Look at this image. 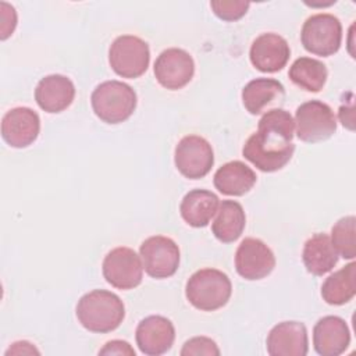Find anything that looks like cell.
Returning <instances> with one entry per match:
<instances>
[{
	"label": "cell",
	"instance_id": "cell-12",
	"mask_svg": "<svg viewBox=\"0 0 356 356\" xmlns=\"http://www.w3.org/2000/svg\"><path fill=\"white\" fill-rule=\"evenodd\" d=\"M275 267L273 250L257 238H245L235 252V270L248 280L257 281L271 274Z\"/></svg>",
	"mask_w": 356,
	"mask_h": 356
},
{
	"label": "cell",
	"instance_id": "cell-29",
	"mask_svg": "<svg viewBox=\"0 0 356 356\" xmlns=\"http://www.w3.org/2000/svg\"><path fill=\"white\" fill-rule=\"evenodd\" d=\"M0 39L10 38L17 26V11L6 1H0Z\"/></svg>",
	"mask_w": 356,
	"mask_h": 356
},
{
	"label": "cell",
	"instance_id": "cell-1",
	"mask_svg": "<svg viewBox=\"0 0 356 356\" xmlns=\"http://www.w3.org/2000/svg\"><path fill=\"white\" fill-rule=\"evenodd\" d=\"M295 121L289 111L271 108L266 111L242 147L243 157L263 172L284 168L292 159L295 145Z\"/></svg>",
	"mask_w": 356,
	"mask_h": 356
},
{
	"label": "cell",
	"instance_id": "cell-16",
	"mask_svg": "<svg viewBox=\"0 0 356 356\" xmlns=\"http://www.w3.org/2000/svg\"><path fill=\"white\" fill-rule=\"evenodd\" d=\"M270 356H306L309 352L307 330L300 321H282L274 325L266 339Z\"/></svg>",
	"mask_w": 356,
	"mask_h": 356
},
{
	"label": "cell",
	"instance_id": "cell-32",
	"mask_svg": "<svg viewBox=\"0 0 356 356\" xmlns=\"http://www.w3.org/2000/svg\"><path fill=\"white\" fill-rule=\"evenodd\" d=\"M339 120L343 127L353 131L355 127H353V102L352 100L349 103V107H346V104H342L339 107Z\"/></svg>",
	"mask_w": 356,
	"mask_h": 356
},
{
	"label": "cell",
	"instance_id": "cell-7",
	"mask_svg": "<svg viewBox=\"0 0 356 356\" xmlns=\"http://www.w3.org/2000/svg\"><path fill=\"white\" fill-rule=\"evenodd\" d=\"M293 121L296 136L307 143L327 140L337 131V118L332 108L320 100L302 103L296 108Z\"/></svg>",
	"mask_w": 356,
	"mask_h": 356
},
{
	"label": "cell",
	"instance_id": "cell-18",
	"mask_svg": "<svg viewBox=\"0 0 356 356\" xmlns=\"http://www.w3.org/2000/svg\"><path fill=\"white\" fill-rule=\"evenodd\" d=\"M75 97L72 81L61 74L43 76L35 88V100L38 106L50 114L61 113L71 106Z\"/></svg>",
	"mask_w": 356,
	"mask_h": 356
},
{
	"label": "cell",
	"instance_id": "cell-28",
	"mask_svg": "<svg viewBox=\"0 0 356 356\" xmlns=\"http://www.w3.org/2000/svg\"><path fill=\"white\" fill-rule=\"evenodd\" d=\"M218 356L220 349L217 343L207 337H193L188 339L182 349H181V356Z\"/></svg>",
	"mask_w": 356,
	"mask_h": 356
},
{
	"label": "cell",
	"instance_id": "cell-4",
	"mask_svg": "<svg viewBox=\"0 0 356 356\" xmlns=\"http://www.w3.org/2000/svg\"><path fill=\"white\" fill-rule=\"evenodd\" d=\"M136 103L135 90L128 83L115 79L99 83L90 96L93 113L106 124H120L128 120Z\"/></svg>",
	"mask_w": 356,
	"mask_h": 356
},
{
	"label": "cell",
	"instance_id": "cell-13",
	"mask_svg": "<svg viewBox=\"0 0 356 356\" xmlns=\"http://www.w3.org/2000/svg\"><path fill=\"white\" fill-rule=\"evenodd\" d=\"M39 132L40 118L29 107H14L1 118V136L11 147H28L38 139Z\"/></svg>",
	"mask_w": 356,
	"mask_h": 356
},
{
	"label": "cell",
	"instance_id": "cell-27",
	"mask_svg": "<svg viewBox=\"0 0 356 356\" xmlns=\"http://www.w3.org/2000/svg\"><path fill=\"white\" fill-rule=\"evenodd\" d=\"M210 7L216 17L222 21H238L249 10L250 3L243 0H217L210 1Z\"/></svg>",
	"mask_w": 356,
	"mask_h": 356
},
{
	"label": "cell",
	"instance_id": "cell-9",
	"mask_svg": "<svg viewBox=\"0 0 356 356\" xmlns=\"http://www.w3.org/2000/svg\"><path fill=\"white\" fill-rule=\"evenodd\" d=\"M139 256L145 273L156 280L174 275L179 267V248L168 236H149L140 243Z\"/></svg>",
	"mask_w": 356,
	"mask_h": 356
},
{
	"label": "cell",
	"instance_id": "cell-14",
	"mask_svg": "<svg viewBox=\"0 0 356 356\" xmlns=\"http://www.w3.org/2000/svg\"><path fill=\"white\" fill-rule=\"evenodd\" d=\"M175 339V328L164 316H147L136 327L135 341L139 350L147 356L167 353Z\"/></svg>",
	"mask_w": 356,
	"mask_h": 356
},
{
	"label": "cell",
	"instance_id": "cell-23",
	"mask_svg": "<svg viewBox=\"0 0 356 356\" xmlns=\"http://www.w3.org/2000/svg\"><path fill=\"white\" fill-rule=\"evenodd\" d=\"M245 224L246 216L242 204L236 200H222L211 222V232L220 242L231 243L242 235Z\"/></svg>",
	"mask_w": 356,
	"mask_h": 356
},
{
	"label": "cell",
	"instance_id": "cell-21",
	"mask_svg": "<svg viewBox=\"0 0 356 356\" xmlns=\"http://www.w3.org/2000/svg\"><path fill=\"white\" fill-rule=\"evenodd\" d=\"M256 172L239 160L222 164L213 177L216 189L227 196H242L256 184Z\"/></svg>",
	"mask_w": 356,
	"mask_h": 356
},
{
	"label": "cell",
	"instance_id": "cell-2",
	"mask_svg": "<svg viewBox=\"0 0 356 356\" xmlns=\"http://www.w3.org/2000/svg\"><path fill=\"white\" fill-rule=\"evenodd\" d=\"M75 313L85 330L107 334L121 325L125 317V306L118 295L106 289H93L81 296Z\"/></svg>",
	"mask_w": 356,
	"mask_h": 356
},
{
	"label": "cell",
	"instance_id": "cell-20",
	"mask_svg": "<svg viewBox=\"0 0 356 356\" xmlns=\"http://www.w3.org/2000/svg\"><path fill=\"white\" fill-rule=\"evenodd\" d=\"M220 200L216 193L207 189L189 191L181 200L179 213L182 220L193 227L203 228L209 225L218 210Z\"/></svg>",
	"mask_w": 356,
	"mask_h": 356
},
{
	"label": "cell",
	"instance_id": "cell-8",
	"mask_svg": "<svg viewBox=\"0 0 356 356\" xmlns=\"http://www.w3.org/2000/svg\"><path fill=\"white\" fill-rule=\"evenodd\" d=\"M102 273L111 286L121 291L134 289L140 285L143 278L140 256L127 246L114 248L104 256Z\"/></svg>",
	"mask_w": 356,
	"mask_h": 356
},
{
	"label": "cell",
	"instance_id": "cell-3",
	"mask_svg": "<svg viewBox=\"0 0 356 356\" xmlns=\"http://www.w3.org/2000/svg\"><path fill=\"white\" fill-rule=\"evenodd\" d=\"M232 293L228 275L217 268H202L193 273L185 285L188 302L197 310L214 312L225 306Z\"/></svg>",
	"mask_w": 356,
	"mask_h": 356
},
{
	"label": "cell",
	"instance_id": "cell-26",
	"mask_svg": "<svg viewBox=\"0 0 356 356\" xmlns=\"http://www.w3.org/2000/svg\"><path fill=\"white\" fill-rule=\"evenodd\" d=\"M331 243L338 256L353 260L356 256V218L346 216L339 218L331 228Z\"/></svg>",
	"mask_w": 356,
	"mask_h": 356
},
{
	"label": "cell",
	"instance_id": "cell-25",
	"mask_svg": "<svg viewBox=\"0 0 356 356\" xmlns=\"http://www.w3.org/2000/svg\"><path fill=\"white\" fill-rule=\"evenodd\" d=\"M289 79L307 92H320L327 81L328 71L323 61L312 57L296 58L288 71Z\"/></svg>",
	"mask_w": 356,
	"mask_h": 356
},
{
	"label": "cell",
	"instance_id": "cell-17",
	"mask_svg": "<svg viewBox=\"0 0 356 356\" xmlns=\"http://www.w3.org/2000/svg\"><path fill=\"white\" fill-rule=\"evenodd\" d=\"M350 343L346 321L338 316L320 318L313 328V348L320 356H339Z\"/></svg>",
	"mask_w": 356,
	"mask_h": 356
},
{
	"label": "cell",
	"instance_id": "cell-31",
	"mask_svg": "<svg viewBox=\"0 0 356 356\" xmlns=\"http://www.w3.org/2000/svg\"><path fill=\"white\" fill-rule=\"evenodd\" d=\"M39 355V350L28 341H17L14 342L7 350H6V356H10V355Z\"/></svg>",
	"mask_w": 356,
	"mask_h": 356
},
{
	"label": "cell",
	"instance_id": "cell-6",
	"mask_svg": "<svg viewBox=\"0 0 356 356\" xmlns=\"http://www.w3.org/2000/svg\"><path fill=\"white\" fill-rule=\"evenodd\" d=\"M149 63V44L135 35H121L110 44L108 64L122 78H139L146 72Z\"/></svg>",
	"mask_w": 356,
	"mask_h": 356
},
{
	"label": "cell",
	"instance_id": "cell-30",
	"mask_svg": "<svg viewBox=\"0 0 356 356\" xmlns=\"http://www.w3.org/2000/svg\"><path fill=\"white\" fill-rule=\"evenodd\" d=\"M99 355H118V356H135L134 348L121 339H113L104 343V346L99 350Z\"/></svg>",
	"mask_w": 356,
	"mask_h": 356
},
{
	"label": "cell",
	"instance_id": "cell-19",
	"mask_svg": "<svg viewBox=\"0 0 356 356\" xmlns=\"http://www.w3.org/2000/svg\"><path fill=\"white\" fill-rule=\"evenodd\" d=\"M284 85L273 78H256L242 89V104L252 115H259L284 103Z\"/></svg>",
	"mask_w": 356,
	"mask_h": 356
},
{
	"label": "cell",
	"instance_id": "cell-10",
	"mask_svg": "<svg viewBox=\"0 0 356 356\" xmlns=\"http://www.w3.org/2000/svg\"><path fill=\"white\" fill-rule=\"evenodd\" d=\"M174 163L185 178L200 179L210 172L214 164L213 147L199 135H186L175 146Z\"/></svg>",
	"mask_w": 356,
	"mask_h": 356
},
{
	"label": "cell",
	"instance_id": "cell-11",
	"mask_svg": "<svg viewBox=\"0 0 356 356\" xmlns=\"http://www.w3.org/2000/svg\"><path fill=\"white\" fill-rule=\"evenodd\" d=\"M153 71L157 82L163 88L168 90H178L192 81L195 63L186 50L170 47L157 56Z\"/></svg>",
	"mask_w": 356,
	"mask_h": 356
},
{
	"label": "cell",
	"instance_id": "cell-22",
	"mask_svg": "<svg viewBox=\"0 0 356 356\" xmlns=\"http://www.w3.org/2000/svg\"><path fill=\"white\" fill-rule=\"evenodd\" d=\"M338 257L339 256L334 249L330 236L324 232L312 235L303 245V264L306 270L316 277L330 273L337 266Z\"/></svg>",
	"mask_w": 356,
	"mask_h": 356
},
{
	"label": "cell",
	"instance_id": "cell-24",
	"mask_svg": "<svg viewBox=\"0 0 356 356\" xmlns=\"http://www.w3.org/2000/svg\"><path fill=\"white\" fill-rule=\"evenodd\" d=\"M356 264L350 261L325 278L321 285V298L331 306H341L353 299L356 293Z\"/></svg>",
	"mask_w": 356,
	"mask_h": 356
},
{
	"label": "cell",
	"instance_id": "cell-15",
	"mask_svg": "<svg viewBox=\"0 0 356 356\" xmlns=\"http://www.w3.org/2000/svg\"><path fill=\"white\" fill-rule=\"evenodd\" d=\"M291 56L288 42L274 32L261 33L257 36L250 46L249 58L252 65L267 74L281 71Z\"/></svg>",
	"mask_w": 356,
	"mask_h": 356
},
{
	"label": "cell",
	"instance_id": "cell-5",
	"mask_svg": "<svg viewBox=\"0 0 356 356\" xmlns=\"http://www.w3.org/2000/svg\"><path fill=\"white\" fill-rule=\"evenodd\" d=\"M300 42L312 54L328 57L335 54L342 42L341 21L327 13L310 15L302 26Z\"/></svg>",
	"mask_w": 356,
	"mask_h": 356
}]
</instances>
